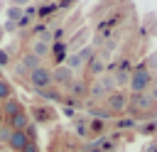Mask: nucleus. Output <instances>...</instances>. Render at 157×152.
I'll use <instances>...</instances> for the list:
<instances>
[{
  "mask_svg": "<svg viewBox=\"0 0 157 152\" xmlns=\"http://www.w3.org/2000/svg\"><path fill=\"white\" fill-rule=\"evenodd\" d=\"M150 83H152V71H150L145 64H140V66L130 74V78H128V86H130L132 93H147Z\"/></svg>",
  "mask_w": 157,
  "mask_h": 152,
  "instance_id": "obj_1",
  "label": "nucleus"
},
{
  "mask_svg": "<svg viewBox=\"0 0 157 152\" xmlns=\"http://www.w3.org/2000/svg\"><path fill=\"white\" fill-rule=\"evenodd\" d=\"M29 83H32L37 91L49 88V86H52V71H49V69H44V66L39 64L37 69H32V71H29Z\"/></svg>",
  "mask_w": 157,
  "mask_h": 152,
  "instance_id": "obj_2",
  "label": "nucleus"
},
{
  "mask_svg": "<svg viewBox=\"0 0 157 152\" xmlns=\"http://www.w3.org/2000/svg\"><path fill=\"white\" fill-rule=\"evenodd\" d=\"M128 108H132L135 113H150L155 103L147 93H135V96H128Z\"/></svg>",
  "mask_w": 157,
  "mask_h": 152,
  "instance_id": "obj_3",
  "label": "nucleus"
},
{
  "mask_svg": "<svg viewBox=\"0 0 157 152\" xmlns=\"http://www.w3.org/2000/svg\"><path fill=\"white\" fill-rule=\"evenodd\" d=\"M108 110H110V113H123V110H128V96H125L123 91L108 93Z\"/></svg>",
  "mask_w": 157,
  "mask_h": 152,
  "instance_id": "obj_4",
  "label": "nucleus"
},
{
  "mask_svg": "<svg viewBox=\"0 0 157 152\" xmlns=\"http://www.w3.org/2000/svg\"><path fill=\"white\" fill-rule=\"evenodd\" d=\"M93 56V49L91 47H86V49H81V51H76L69 61H66V66L71 69V71H76V69H83L86 64H88V59Z\"/></svg>",
  "mask_w": 157,
  "mask_h": 152,
  "instance_id": "obj_5",
  "label": "nucleus"
},
{
  "mask_svg": "<svg viewBox=\"0 0 157 152\" xmlns=\"http://www.w3.org/2000/svg\"><path fill=\"white\" fill-rule=\"evenodd\" d=\"M74 81V71L66 66V64H61V66H56L54 71H52V83H56V86H69Z\"/></svg>",
  "mask_w": 157,
  "mask_h": 152,
  "instance_id": "obj_6",
  "label": "nucleus"
},
{
  "mask_svg": "<svg viewBox=\"0 0 157 152\" xmlns=\"http://www.w3.org/2000/svg\"><path fill=\"white\" fill-rule=\"evenodd\" d=\"M27 142H29L27 132H22V130H12V132H10V140H7V150H12V152H22Z\"/></svg>",
  "mask_w": 157,
  "mask_h": 152,
  "instance_id": "obj_7",
  "label": "nucleus"
},
{
  "mask_svg": "<svg viewBox=\"0 0 157 152\" xmlns=\"http://www.w3.org/2000/svg\"><path fill=\"white\" fill-rule=\"evenodd\" d=\"M27 125H29V118H27L25 110H20L17 115L10 118V130H22V132H27Z\"/></svg>",
  "mask_w": 157,
  "mask_h": 152,
  "instance_id": "obj_8",
  "label": "nucleus"
},
{
  "mask_svg": "<svg viewBox=\"0 0 157 152\" xmlns=\"http://www.w3.org/2000/svg\"><path fill=\"white\" fill-rule=\"evenodd\" d=\"M32 54H34L37 59L49 56V54H52V44H49V42H44V39H34V44H32Z\"/></svg>",
  "mask_w": 157,
  "mask_h": 152,
  "instance_id": "obj_9",
  "label": "nucleus"
},
{
  "mask_svg": "<svg viewBox=\"0 0 157 152\" xmlns=\"http://www.w3.org/2000/svg\"><path fill=\"white\" fill-rule=\"evenodd\" d=\"M20 110H22L20 101H15V98H7V101H5V105H2V113H0V115H7V118H12V115H17Z\"/></svg>",
  "mask_w": 157,
  "mask_h": 152,
  "instance_id": "obj_10",
  "label": "nucleus"
},
{
  "mask_svg": "<svg viewBox=\"0 0 157 152\" xmlns=\"http://www.w3.org/2000/svg\"><path fill=\"white\" fill-rule=\"evenodd\" d=\"M20 66H22V69H25V71L29 74L32 69H37V66H39V59H37V56H34V54L29 51V54H25V56H22V61H20Z\"/></svg>",
  "mask_w": 157,
  "mask_h": 152,
  "instance_id": "obj_11",
  "label": "nucleus"
},
{
  "mask_svg": "<svg viewBox=\"0 0 157 152\" xmlns=\"http://www.w3.org/2000/svg\"><path fill=\"white\" fill-rule=\"evenodd\" d=\"M52 54H54V59L59 61V66L66 61V47H64V44H54V47H52Z\"/></svg>",
  "mask_w": 157,
  "mask_h": 152,
  "instance_id": "obj_12",
  "label": "nucleus"
},
{
  "mask_svg": "<svg viewBox=\"0 0 157 152\" xmlns=\"http://www.w3.org/2000/svg\"><path fill=\"white\" fill-rule=\"evenodd\" d=\"M86 91H88V96H91V98H103V96H105V88H103L98 81H96L91 88H86Z\"/></svg>",
  "mask_w": 157,
  "mask_h": 152,
  "instance_id": "obj_13",
  "label": "nucleus"
},
{
  "mask_svg": "<svg viewBox=\"0 0 157 152\" xmlns=\"http://www.w3.org/2000/svg\"><path fill=\"white\" fill-rule=\"evenodd\" d=\"M10 96H12V88H10V83L0 78V101H7Z\"/></svg>",
  "mask_w": 157,
  "mask_h": 152,
  "instance_id": "obj_14",
  "label": "nucleus"
},
{
  "mask_svg": "<svg viewBox=\"0 0 157 152\" xmlns=\"http://www.w3.org/2000/svg\"><path fill=\"white\" fill-rule=\"evenodd\" d=\"M88 64H91V74H98V71H103V59H98V56H91V59H88Z\"/></svg>",
  "mask_w": 157,
  "mask_h": 152,
  "instance_id": "obj_15",
  "label": "nucleus"
},
{
  "mask_svg": "<svg viewBox=\"0 0 157 152\" xmlns=\"http://www.w3.org/2000/svg\"><path fill=\"white\" fill-rule=\"evenodd\" d=\"M128 78H130V74H128V71H118V74H113L115 86H125V83H128Z\"/></svg>",
  "mask_w": 157,
  "mask_h": 152,
  "instance_id": "obj_16",
  "label": "nucleus"
},
{
  "mask_svg": "<svg viewBox=\"0 0 157 152\" xmlns=\"http://www.w3.org/2000/svg\"><path fill=\"white\" fill-rule=\"evenodd\" d=\"M34 118H37V120H42V123H47V120L52 118V113H49L47 108H39V105H37V108H34Z\"/></svg>",
  "mask_w": 157,
  "mask_h": 152,
  "instance_id": "obj_17",
  "label": "nucleus"
},
{
  "mask_svg": "<svg viewBox=\"0 0 157 152\" xmlns=\"http://www.w3.org/2000/svg\"><path fill=\"white\" fill-rule=\"evenodd\" d=\"M39 96H44V98H49V101H61V93H59V91H49V88L39 91Z\"/></svg>",
  "mask_w": 157,
  "mask_h": 152,
  "instance_id": "obj_18",
  "label": "nucleus"
},
{
  "mask_svg": "<svg viewBox=\"0 0 157 152\" xmlns=\"http://www.w3.org/2000/svg\"><path fill=\"white\" fill-rule=\"evenodd\" d=\"M91 115H96V120H103V123H105V120H108V118H110L113 113H110L108 108H101V110H93Z\"/></svg>",
  "mask_w": 157,
  "mask_h": 152,
  "instance_id": "obj_19",
  "label": "nucleus"
},
{
  "mask_svg": "<svg viewBox=\"0 0 157 152\" xmlns=\"http://www.w3.org/2000/svg\"><path fill=\"white\" fill-rule=\"evenodd\" d=\"M7 17H10V22H17V20L22 17V10H20V7H10V10H7Z\"/></svg>",
  "mask_w": 157,
  "mask_h": 152,
  "instance_id": "obj_20",
  "label": "nucleus"
},
{
  "mask_svg": "<svg viewBox=\"0 0 157 152\" xmlns=\"http://www.w3.org/2000/svg\"><path fill=\"white\" fill-rule=\"evenodd\" d=\"M69 88H71L74 93H78V96H81V93H86V86H83L81 81H71V83H69Z\"/></svg>",
  "mask_w": 157,
  "mask_h": 152,
  "instance_id": "obj_21",
  "label": "nucleus"
},
{
  "mask_svg": "<svg viewBox=\"0 0 157 152\" xmlns=\"http://www.w3.org/2000/svg\"><path fill=\"white\" fill-rule=\"evenodd\" d=\"M10 125H0V142H5L7 145V140H10Z\"/></svg>",
  "mask_w": 157,
  "mask_h": 152,
  "instance_id": "obj_22",
  "label": "nucleus"
},
{
  "mask_svg": "<svg viewBox=\"0 0 157 152\" xmlns=\"http://www.w3.org/2000/svg\"><path fill=\"white\" fill-rule=\"evenodd\" d=\"M147 96L152 98V103H157V81H152V83H150V91H147Z\"/></svg>",
  "mask_w": 157,
  "mask_h": 152,
  "instance_id": "obj_23",
  "label": "nucleus"
},
{
  "mask_svg": "<svg viewBox=\"0 0 157 152\" xmlns=\"http://www.w3.org/2000/svg\"><path fill=\"white\" fill-rule=\"evenodd\" d=\"M91 130L93 132H101L103 130V120H91Z\"/></svg>",
  "mask_w": 157,
  "mask_h": 152,
  "instance_id": "obj_24",
  "label": "nucleus"
},
{
  "mask_svg": "<svg viewBox=\"0 0 157 152\" xmlns=\"http://www.w3.org/2000/svg\"><path fill=\"white\" fill-rule=\"evenodd\" d=\"M145 152H157V140H150L145 145Z\"/></svg>",
  "mask_w": 157,
  "mask_h": 152,
  "instance_id": "obj_25",
  "label": "nucleus"
},
{
  "mask_svg": "<svg viewBox=\"0 0 157 152\" xmlns=\"http://www.w3.org/2000/svg\"><path fill=\"white\" fill-rule=\"evenodd\" d=\"M29 22H32V17H27V15H22V17L17 20V25H20V27H27Z\"/></svg>",
  "mask_w": 157,
  "mask_h": 152,
  "instance_id": "obj_26",
  "label": "nucleus"
},
{
  "mask_svg": "<svg viewBox=\"0 0 157 152\" xmlns=\"http://www.w3.org/2000/svg\"><path fill=\"white\" fill-rule=\"evenodd\" d=\"M10 64V59H7V51H2L0 49V66H7Z\"/></svg>",
  "mask_w": 157,
  "mask_h": 152,
  "instance_id": "obj_27",
  "label": "nucleus"
},
{
  "mask_svg": "<svg viewBox=\"0 0 157 152\" xmlns=\"http://www.w3.org/2000/svg\"><path fill=\"white\" fill-rule=\"evenodd\" d=\"M135 125V120H120L118 123V127H132Z\"/></svg>",
  "mask_w": 157,
  "mask_h": 152,
  "instance_id": "obj_28",
  "label": "nucleus"
},
{
  "mask_svg": "<svg viewBox=\"0 0 157 152\" xmlns=\"http://www.w3.org/2000/svg\"><path fill=\"white\" fill-rule=\"evenodd\" d=\"M52 37H54V39H61V37H64V29H61V27H59V29H56V32H54V34H52Z\"/></svg>",
  "mask_w": 157,
  "mask_h": 152,
  "instance_id": "obj_29",
  "label": "nucleus"
},
{
  "mask_svg": "<svg viewBox=\"0 0 157 152\" xmlns=\"http://www.w3.org/2000/svg\"><path fill=\"white\" fill-rule=\"evenodd\" d=\"M12 2H15V5H25L27 0H12Z\"/></svg>",
  "mask_w": 157,
  "mask_h": 152,
  "instance_id": "obj_30",
  "label": "nucleus"
},
{
  "mask_svg": "<svg viewBox=\"0 0 157 152\" xmlns=\"http://www.w3.org/2000/svg\"><path fill=\"white\" fill-rule=\"evenodd\" d=\"M2 37H5V29H2V27H0V42H2Z\"/></svg>",
  "mask_w": 157,
  "mask_h": 152,
  "instance_id": "obj_31",
  "label": "nucleus"
},
{
  "mask_svg": "<svg viewBox=\"0 0 157 152\" xmlns=\"http://www.w3.org/2000/svg\"><path fill=\"white\" fill-rule=\"evenodd\" d=\"M88 152H101V150H98V147H93V150H88Z\"/></svg>",
  "mask_w": 157,
  "mask_h": 152,
  "instance_id": "obj_32",
  "label": "nucleus"
},
{
  "mask_svg": "<svg viewBox=\"0 0 157 152\" xmlns=\"http://www.w3.org/2000/svg\"><path fill=\"white\" fill-rule=\"evenodd\" d=\"M0 152H12V150H7V147H2V150H0Z\"/></svg>",
  "mask_w": 157,
  "mask_h": 152,
  "instance_id": "obj_33",
  "label": "nucleus"
},
{
  "mask_svg": "<svg viewBox=\"0 0 157 152\" xmlns=\"http://www.w3.org/2000/svg\"><path fill=\"white\" fill-rule=\"evenodd\" d=\"M0 125H2V115H0Z\"/></svg>",
  "mask_w": 157,
  "mask_h": 152,
  "instance_id": "obj_34",
  "label": "nucleus"
}]
</instances>
